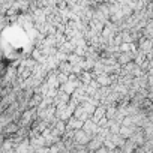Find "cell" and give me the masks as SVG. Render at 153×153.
Here are the masks:
<instances>
[{
  "mask_svg": "<svg viewBox=\"0 0 153 153\" xmlns=\"http://www.w3.org/2000/svg\"><path fill=\"white\" fill-rule=\"evenodd\" d=\"M96 81H98V83H99V86H102V87H108L110 84H113L111 76H110V75H107V74H102V75L96 76Z\"/></svg>",
  "mask_w": 153,
  "mask_h": 153,
  "instance_id": "obj_3",
  "label": "cell"
},
{
  "mask_svg": "<svg viewBox=\"0 0 153 153\" xmlns=\"http://www.w3.org/2000/svg\"><path fill=\"white\" fill-rule=\"evenodd\" d=\"M86 147H87V152H89V153H96L101 147H104V141L96 135V138H93Z\"/></svg>",
  "mask_w": 153,
  "mask_h": 153,
  "instance_id": "obj_1",
  "label": "cell"
},
{
  "mask_svg": "<svg viewBox=\"0 0 153 153\" xmlns=\"http://www.w3.org/2000/svg\"><path fill=\"white\" fill-rule=\"evenodd\" d=\"M59 72H60V74H65V75H68V76H71V75L74 74V66H72L69 62H63V63L59 65Z\"/></svg>",
  "mask_w": 153,
  "mask_h": 153,
  "instance_id": "obj_2",
  "label": "cell"
},
{
  "mask_svg": "<svg viewBox=\"0 0 153 153\" xmlns=\"http://www.w3.org/2000/svg\"><path fill=\"white\" fill-rule=\"evenodd\" d=\"M96 153H110V150H108V149H107V147L104 146V147H101V149H99V150H98Z\"/></svg>",
  "mask_w": 153,
  "mask_h": 153,
  "instance_id": "obj_4",
  "label": "cell"
}]
</instances>
